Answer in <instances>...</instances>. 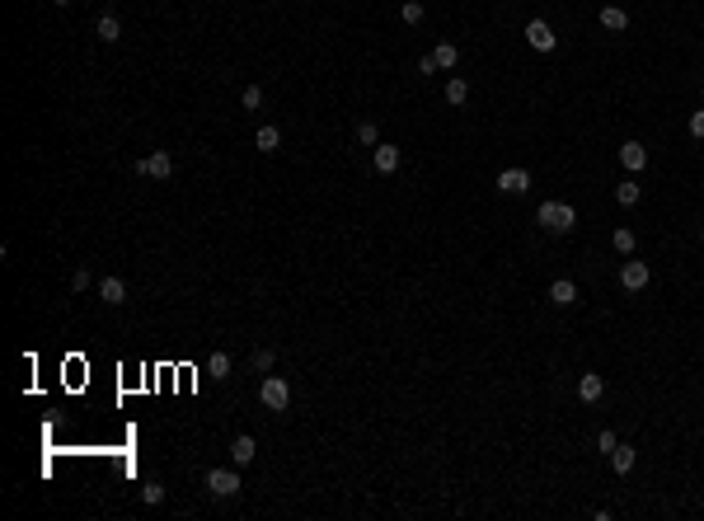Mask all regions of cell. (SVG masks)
<instances>
[{
  "label": "cell",
  "instance_id": "6da1fadb",
  "mask_svg": "<svg viewBox=\"0 0 704 521\" xmlns=\"http://www.w3.org/2000/svg\"><path fill=\"white\" fill-rule=\"evenodd\" d=\"M535 221L545 226V230H554V235H568L577 226V211L568 207V202H540V207H535Z\"/></svg>",
  "mask_w": 704,
  "mask_h": 521
},
{
  "label": "cell",
  "instance_id": "7a4b0ae2",
  "mask_svg": "<svg viewBox=\"0 0 704 521\" xmlns=\"http://www.w3.org/2000/svg\"><path fill=\"white\" fill-rule=\"evenodd\" d=\"M263 404H268V409H273V414H282V409H291V385H287V380H282V376H268V380H263Z\"/></svg>",
  "mask_w": 704,
  "mask_h": 521
},
{
  "label": "cell",
  "instance_id": "3957f363",
  "mask_svg": "<svg viewBox=\"0 0 704 521\" xmlns=\"http://www.w3.org/2000/svg\"><path fill=\"white\" fill-rule=\"evenodd\" d=\"M136 170H141L146 179H170V174H174V156H170V151H151Z\"/></svg>",
  "mask_w": 704,
  "mask_h": 521
},
{
  "label": "cell",
  "instance_id": "277c9868",
  "mask_svg": "<svg viewBox=\"0 0 704 521\" xmlns=\"http://www.w3.org/2000/svg\"><path fill=\"white\" fill-rule=\"evenodd\" d=\"M648 263H639V259H629V263H620V287L625 291H643L648 287Z\"/></svg>",
  "mask_w": 704,
  "mask_h": 521
},
{
  "label": "cell",
  "instance_id": "5b68a950",
  "mask_svg": "<svg viewBox=\"0 0 704 521\" xmlns=\"http://www.w3.org/2000/svg\"><path fill=\"white\" fill-rule=\"evenodd\" d=\"M207 488H211V498H235L240 493V474H235V469H211Z\"/></svg>",
  "mask_w": 704,
  "mask_h": 521
},
{
  "label": "cell",
  "instance_id": "8992f818",
  "mask_svg": "<svg viewBox=\"0 0 704 521\" xmlns=\"http://www.w3.org/2000/svg\"><path fill=\"white\" fill-rule=\"evenodd\" d=\"M526 42H531L535 52H554V42L559 38H554V28H549L545 19H531V24H526Z\"/></svg>",
  "mask_w": 704,
  "mask_h": 521
},
{
  "label": "cell",
  "instance_id": "52a82bcc",
  "mask_svg": "<svg viewBox=\"0 0 704 521\" xmlns=\"http://www.w3.org/2000/svg\"><path fill=\"white\" fill-rule=\"evenodd\" d=\"M526 188H531V174H526V170H503V174H498V193L522 197Z\"/></svg>",
  "mask_w": 704,
  "mask_h": 521
},
{
  "label": "cell",
  "instance_id": "ba28073f",
  "mask_svg": "<svg viewBox=\"0 0 704 521\" xmlns=\"http://www.w3.org/2000/svg\"><path fill=\"white\" fill-rule=\"evenodd\" d=\"M620 165H625L629 174H639L643 165H648V151H643L639 141H625V146H620Z\"/></svg>",
  "mask_w": 704,
  "mask_h": 521
},
{
  "label": "cell",
  "instance_id": "9c48e42d",
  "mask_svg": "<svg viewBox=\"0 0 704 521\" xmlns=\"http://www.w3.org/2000/svg\"><path fill=\"white\" fill-rule=\"evenodd\" d=\"M99 300H104V305H122V300H127V282H122V277H104V282H99Z\"/></svg>",
  "mask_w": 704,
  "mask_h": 521
},
{
  "label": "cell",
  "instance_id": "30bf717a",
  "mask_svg": "<svg viewBox=\"0 0 704 521\" xmlns=\"http://www.w3.org/2000/svg\"><path fill=\"white\" fill-rule=\"evenodd\" d=\"M601 394H606V380H601L597 371H587V376L577 380V399H587V404H597Z\"/></svg>",
  "mask_w": 704,
  "mask_h": 521
},
{
  "label": "cell",
  "instance_id": "8fae6325",
  "mask_svg": "<svg viewBox=\"0 0 704 521\" xmlns=\"http://www.w3.org/2000/svg\"><path fill=\"white\" fill-rule=\"evenodd\" d=\"M549 300H554V305H573V300H577V282L554 277V282H549Z\"/></svg>",
  "mask_w": 704,
  "mask_h": 521
},
{
  "label": "cell",
  "instance_id": "7c38bea8",
  "mask_svg": "<svg viewBox=\"0 0 704 521\" xmlns=\"http://www.w3.org/2000/svg\"><path fill=\"white\" fill-rule=\"evenodd\" d=\"M371 160H376V170H380V174H394V170H399V146L380 141V146H376V156H371Z\"/></svg>",
  "mask_w": 704,
  "mask_h": 521
},
{
  "label": "cell",
  "instance_id": "4fadbf2b",
  "mask_svg": "<svg viewBox=\"0 0 704 521\" xmlns=\"http://www.w3.org/2000/svg\"><path fill=\"white\" fill-rule=\"evenodd\" d=\"M634 465H639V451H634V446H615L611 451V469L615 474H629Z\"/></svg>",
  "mask_w": 704,
  "mask_h": 521
},
{
  "label": "cell",
  "instance_id": "5bb4252c",
  "mask_svg": "<svg viewBox=\"0 0 704 521\" xmlns=\"http://www.w3.org/2000/svg\"><path fill=\"white\" fill-rule=\"evenodd\" d=\"M254 451H259L254 437H235V442H230V460H235V465H254Z\"/></svg>",
  "mask_w": 704,
  "mask_h": 521
},
{
  "label": "cell",
  "instance_id": "9a60e30c",
  "mask_svg": "<svg viewBox=\"0 0 704 521\" xmlns=\"http://www.w3.org/2000/svg\"><path fill=\"white\" fill-rule=\"evenodd\" d=\"M601 28H611V33H625V28H629V14L620 10V5H606V10H601Z\"/></svg>",
  "mask_w": 704,
  "mask_h": 521
},
{
  "label": "cell",
  "instance_id": "2e32d148",
  "mask_svg": "<svg viewBox=\"0 0 704 521\" xmlns=\"http://www.w3.org/2000/svg\"><path fill=\"white\" fill-rule=\"evenodd\" d=\"M94 33H99L104 42H117V38H122V19H117V14H99V24H94Z\"/></svg>",
  "mask_w": 704,
  "mask_h": 521
},
{
  "label": "cell",
  "instance_id": "e0dca14e",
  "mask_svg": "<svg viewBox=\"0 0 704 521\" xmlns=\"http://www.w3.org/2000/svg\"><path fill=\"white\" fill-rule=\"evenodd\" d=\"M254 146H259L263 156H273L277 146H282V131H277V127H259V131H254Z\"/></svg>",
  "mask_w": 704,
  "mask_h": 521
},
{
  "label": "cell",
  "instance_id": "ac0fdd59",
  "mask_svg": "<svg viewBox=\"0 0 704 521\" xmlns=\"http://www.w3.org/2000/svg\"><path fill=\"white\" fill-rule=\"evenodd\" d=\"M465 99H469V80H460V76H451V80H446V104H465Z\"/></svg>",
  "mask_w": 704,
  "mask_h": 521
},
{
  "label": "cell",
  "instance_id": "d6986e66",
  "mask_svg": "<svg viewBox=\"0 0 704 521\" xmlns=\"http://www.w3.org/2000/svg\"><path fill=\"white\" fill-rule=\"evenodd\" d=\"M432 57H437V71H451V66L460 62V47H456V42H437V52H432Z\"/></svg>",
  "mask_w": 704,
  "mask_h": 521
},
{
  "label": "cell",
  "instance_id": "ffe728a7",
  "mask_svg": "<svg viewBox=\"0 0 704 521\" xmlns=\"http://www.w3.org/2000/svg\"><path fill=\"white\" fill-rule=\"evenodd\" d=\"M639 197H643V188H639V183H634V179H625V183H620V188H615V202H620V207H634Z\"/></svg>",
  "mask_w": 704,
  "mask_h": 521
},
{
  "label": "cell",
  "instance_id": "44dd1931",
  "mask_svg": "<svg viewBox=\"0 0 704 521\" xmlns=\"http://www.w3.org/2000/svg\"><path fill=\"white\" fill-rule=\"evenodd\" d=\"M207 371H211L216 380H225V376H230V352H211V357H207Z\"/></svg>",
  "mask_w": 704,
  "mask_h": 521
},
{
  "label": "cell",
  "instance_id": "7402d4cb",
  "mask_svg": "<svg viewBox=\"0 0 704 521\" xmlns=\"http://www.w3.org/2000/svg\"><path fill=\"white\" fill-rule=\"evenodd\" d=\"M399 19H404V24H423V19H428L423 0H404V5H399Z\"/></svg>",
  "mask_w": 704,
  "mask_h": 521
},
{
  "label": "cell",
  "instance_id": "603a6c76",
  "mask_svg": "<svg viewBox=\"0 0 704 521\" xmlns=\"http://www.w3.org/2000/svg\"><path fill=\"white\" fill-rule=\"evenodd\" d=\"M357 141H362V146H371V151L380 146V127L371 122V117H366V122H357Z\"/></svg>",
  "mask_w": 704,
  "mask_h": 521
},
{
  "label": "cell",
  "instance_id": "cb8c5ba5",
  "mask_svg": "<svg viewBox=\"0 0 704 521\" xmlns=\"http://www.w3.org/2000/svg\"><path fill=\"white\" fill-rule=\"evenodd\" d=\"M611 245H615V249H620V254L629 259V254H634V230H629V226H620V230L611 235Z\"/></svg>",
  "mask_w": 704,
  "mask_h": 521
},
{
  "label": "cell",
  "instance_id": "d4e9b609",
  "mask_svg": "<svg viewBox=\"0 0 704 521\" xmlns=\"http://www.w3.org/2000/svg\"><path fill=\"white\" fill-rule=\"evenodd\" d=\"M273 362H277V357H273V348H259V352H254V371H263V376L273 371Z\"/></svg>",
  "mask_w": 704,
  "mask_h": 521
},
{
  "label": "cell",
  "instance_id": "484cf974",
  "mask_svg": "<svg viewBox=\"0 0 704 521\" xmlns=\"http://www.w3.org/2000/svg\"><path fill=\"white\" fill-rule=\"evenodd\" d=\"M141 498L151 503V508H160V503H165V484H156V479H151V484L141 488Z\"/></svg>",
  "mask_w": 704,
  "mask_h": 521
},
{
  "label": "cell",
  "instance_id": "4316f807",
  "mask_svg": "<svg viewBox=\"0 0 704 521\" xmlns=\"http://www.w3.org/2000/svg\"><path fill=\"white\" fill-rule=\"evenodd\" d=\"M615 446H620V437H615L611 428H606V432H597V451H601V456H611Z\"/></svg>",
  "mask_w": 704,
  "mask_h": 521
},
{
  "label": "cell",
  "instance_id": "83f0119b",
  "mask_svg": "<svg viewBox=\"0 0 704 521\" xmlns=\"http://www.w3.org/2000/svg\"><path fill=\"white\" fill-rule=\"evenodd\" d=\"M240 99H245V108H249V113H254V108H263V90H259V85H249V90L240 94Z\"/></svg>",
  "mask_w": 704,
  "mask_h": 521
},
{
  "label": "cell",
  "instance_id": "f1b7e54d",
  "mask_svg": "<svg viewBox=\"0 0 704 521\" xmlns=\"http://www.w3.org/2000/svg\"><path fill=\"white\" fill-rule=\"evenodd\" d=\"M418 76H437V57H418Z\"/></svg>",
  "mask_w": 704,
  "mask_h": 521
},
{
  "label": "cell",
  "instance_id": "f546056e",
  "mask_svg": "<svg viewBox=\"0 0 704 521\" xmlns=\"http://www.w3.org/2000/svg\"><path fill=\"white\" fill-rule=\"evenodd\" d=\"M691 136H695V141H704V108H700V113H691Z\"/></svg>",
  "mask_w": 704,
  "mask_h": 521
},
{
  "label": "cell",
  "instance_id": "4dcf8cb0",
  "mask_svg": "<svg viewBox=\"0 0 704 521\" xmlns=\"http://www.w3.org/2000/svg\"><path fill=\"white\" fill-rule=\"evenodd\" d=\"M90 287V273H85V268H76V277H71V291H85Z\"/></svg>",
  "mask_w": 704,
  "mask_h": 521
},
{
  "label": "cell",
  "instance_id": "1f68e13d",
  "mask_svg": "<svg viewBox=\"0 0 704 521\" xmlns=\"http://www.w3.org/2000/svg\"><path fill=\"white\" fill-rule=\"evenodd\" d=\"M52 5H71V0H52Z\"/></svg>",
  "mask_w": 704,
  "mask_h": 521
}]
</instances>
